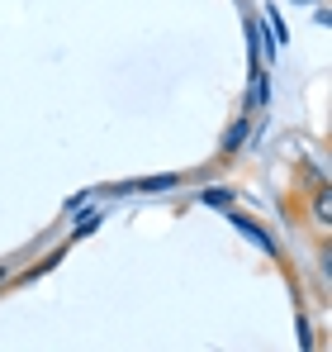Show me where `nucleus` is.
Instances as JSON below:
<instances>
[{"label":"nucleus","mask_w":332,"mask_h":352,"mask_svg":"<svg viewBox=\"0 0 332 352\" xmlns=\"http://www.w3.org/2000/svg\"><path fill=\"white\" fill-rule=\"evenodd\" d=\"M313 224H318V229H328V224H332V190H328V186L313 190Z\"/></svg>","instance_id":"1"}]
</instances>
